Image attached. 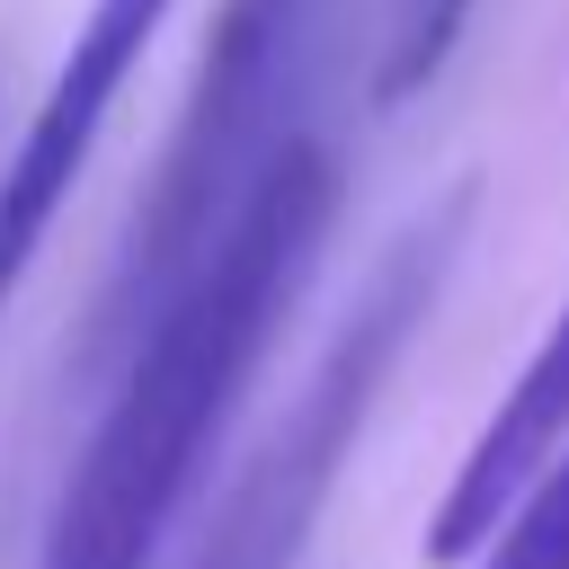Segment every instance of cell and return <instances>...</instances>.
<instances>
[{
  "instance_id": "1",
  "label": "cell",
  "mask_w": 569,
  "mask_h": 569,
  "mask_svg": "<svg viewBox=\"0 0 569 569\" xmlns=\"http://www.w3.org/2000/svg\"><path fill=\"white\" fill-rule=\"evenodd\" d=\"M329 213H338V160L311 133L284 142L249 178V196L231 204L213 249L124 347V382H116L89 453L71 462V489L44 525L36 569H151V551H160L169 516L187 507L222 418L240 409L276 320L311 284Z\"/></svg>"
},
{
  "instance_id": "2",
  "label": "cell",
  "mask_w": 569,
  "mask_h": 569,
  "mask_svg": "<svg viewBox=\"0 0 569 569\" xmlns=\"http://www.w3.org/2000/svg\"><path fill=\"white\" fill-rule=\"evenodd\" d=\"M338 27H347V0H222L213 44H204L196 89H187V116H178V142L160 160V187L142 196L133 240L116 258L98 347H133L142 320L213 249V231L231 222V204L249 196V178L284 142H302L293 116H302V98L329 71Z\"/></svg>"
},
{
  "instance_id": "3",
  "label": "cell",
  "mask_w": 569,
  "mask_h": 569,
  "mask_svg": "<svg viewBox=\"0 0 569 569\" xmlns=\"http://www.w3.org/2000/svg\"><path fill=\"white\" fill-rule=\"evenodd\" d=\"M169 9H178V0H89L80 36L62 44V62H53V80H44V98H36V116H27L9 169H0V302H9L18 276L36 267V249H44L53 213H62V196L80 187V169H89L107 116H116L133 62L151 53V36L169 27Z\"/></svg>"
},
{
  "instance_id": "4",
  "label": "cell",
  "mask_w": 569,
  "mask_h": 569,
  "mask_svg": "<svg viewBox=\"0 0 569 569\" xmlns=\"http://www.w3.org/2000/svg\"><path fill=\"white\" fill-rule=\"evenodd\" d=\"M560 436H569V302L551 311L542 347L525 356V373L498 391V409L480 418L471 453L453 462V480H445V498H436V516H427V551H436V560H480L489 533H498V525L516 516V498L533 489V471L560 453Z\"/></svg>"
},
{
  "instance_id": "5",
  "label": "cell",
  "mask_w": 569,
  "mask_h": 569,
  "mask_svg": "<svg viewBox=\"0 0 569 569\" xmlns=\"http://www.w3.org/2000/svg\"><path fill=\"white\" fill-rule=\"evenodd\" d=\"M471 569H569V436L533 471V489L516 498V516L489 533V551Z\"/></svg>"
},
{
  "instance_id": "6",
  "label": "cell",
  "mask_w": 569,
  "mask_h": 569,
  "mask_svg": "<svg viewBox=\"0 0 569 569\" xmlns=\"http://www.w3.org/2000/svg\"><path fill=\"white\" fill-rule=\"evenodd\" d=\"M471 9H480V0H391V36H382V98H391V107L418 98V89L453 62Z\"/></svg>"
}]
</instances>
